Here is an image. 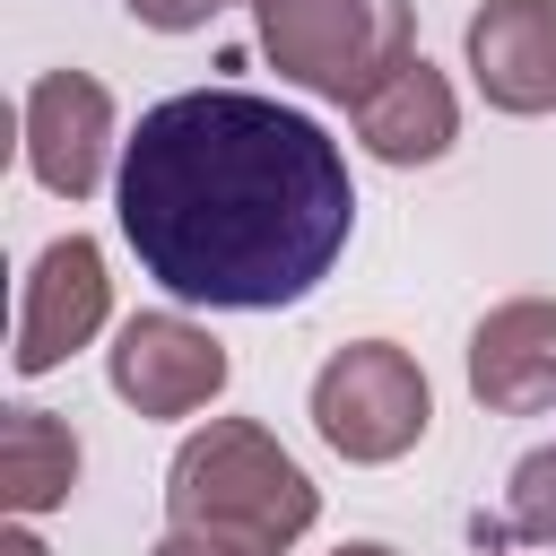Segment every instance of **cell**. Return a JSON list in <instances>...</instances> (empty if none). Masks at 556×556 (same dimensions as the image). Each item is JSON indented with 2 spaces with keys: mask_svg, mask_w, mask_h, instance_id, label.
Instances as JSON below:
<instances>
[{
  "mask_svg": "<svg viewBox=\"0 0 556 556\" xmlns=\"http://www.w3.org/2000/svg\"><path fill=\"white\" fill-rule=\"evenodd\" d=\"M122 235L165 295L278 313L348 252L356 182L313 113L252 87H191L122 139Z\"/></svg>",
  "mask_w": 556,
  "mask_h": 556,
  "instance_id": "1",
  "label": "cell"
},
{
  "mask_svg": "<svg viewBox=\"0 0 556 556\" xmlns=\"http://www.w3.org/2000/svg\"><path fill=\"white\" fill-rule=\"evenodd\" d=\"M165 513H174V530L217 539L235 556H287L313 530L321 495L278 452V434H261L252 417H208L165 469Z\"/></svg>",
  "mask_w": 556,
  "mask_h": 556,
  "instance_id": "2",
  "label": "cell"
},
{
  "mask_svg": "<svg viewBox=\"0 0 556 556\" xmlns=\"http://www.w3.org/2000/svg\"><path fill=\"white\" fill-rule=\"evenodd\" d=\"M261 43L278 78L304 96L356 104L374 78H391L417 52V9L408 0H261Z\"/></svg>",
  "mask_w": 556,
  "mask_h": 556,
  "instance_id": "3",
  "label": "cell"
},
{
  "mask_svg": "<svg viewBox=\"0 0 556 556\" xmlns=\"http://www.w3.org/2000/svg\"><path fill=\"white\" fill-rule=\"evenodd\" d=\"M426 417H434V391L417 356L391 339H356L313 374V426L339 460H365V469L400 460L408 443H426Z\"/></svg>",
  "mask_w": 556,
  "mask_h": 556,
  "instance_id": "4",
  "label": "cell"
},
{
  "mask_svg": "<svg viewBox=\"0 0 556 556\" xmlns=\"http://www.w3.org/2000/svg\"><path fill=\"white\" fill-rule=\"evenodd\" d=\"M104 374L139 417H191L226 391V348L182 313H130Z\"/></svg>",
  "mask_w": 556,
  "mask_h": 556,
  "instance_id": "5",
  "label": "cell"
},
{
  "mask_svg": "<svg viewBox=\"0 0 556 556\" xmlns=\"http://www.w3.org/2000/svg\"><path fill=\"white\" fill-rule=\"evenodd\" d=\"M104 304H113V278H104V252L87 235H61L35 252L26 269V304H17V374H52L70 348H87L104 330Z\"/></svg>",
  "mask_w": 556,
  "mask_h": 556,
  "instance_id": "6",
  "label": "cell"
},
{
  "mask_svg": "<svg viewBox=\"0 0 556 556\" xmlns=\"http://www.w3.org/2000/svg\"><path fill=\"white\" fill-rule=\"evenodd\" d=\"M104 148H113V96L87 70H52L26 87V174L52 200H87L104 182Z\"/></svg>",
  "mask_w": 556,
  "mask_h": 556,
  "instance_id": "7",
  "label": "cell"
},
{
  "mask_svg": "<svg viewBox=\"0 0 556 556\" xmlns=\"http://www.w3.org/2000/svg\"><path fill=\"white\" fill-rule=\"evenodd\" d=\"M469 391L495 417L556 408V304L547 295H513L469 330Z\"/></svg>",
  "mask_w": 556,
  "mask_h": 556,
  "instance_id": "8",
  "label": "cell"
},
{
  "mask_svg": "<svg viewBox=\"0 0 556 556\" xmlns=\"http://www.w3.org/2000/svg\"><path fill=\"white\" fill-rule=\"evenodd\" d=\"M469 70L495 113L556 104V0H486L469 17Z\"/></svg>",
  "mask_w": 556,
  "mask_h": 556,
  "instance_id": "9",
  "label": "cell"
},
{
  "mask_svg": "<svg viewBox=\"0 0 556 556\" xmlns=\"http://www.w3.org/2000/svg\"><path fill=\"white\" fill-rule=\"evenodd\" d=\"M348 122H356V139H365L382 165H434V156L460 139V104H452V87H443V70H434L426 52H408L391 78H374V87L348 104Z\"/></svg>",
  "mask_w": 556,
  "mask_h": 556,
  "instance_id": "10",
  "label": "cell"
},
{
  "mask_svg": "<svg viewBox=\"0 0 556 556\" xmlns=\"http://www.w3.org/2000/svg\"><path fill=\"white\" fill-rule=\"evenodd\" d=\"M70 486H78V434L52 408H9L0 417V504L26 521V513L70 504Z\"/></svg>",
  "mask_w": 556,
  "mask_h": 556,
  "instance_id": "11",
  "label": "cell"
},
{
  "mask_svg": "<svg viewBox=\"0 0 556 556\" xmlns=\"http://www.w3.org/2000/svg\"><path fill=\"white\" fill-rule=\"evenodd\" d=\"M504 530L556 556V443H539V452L513 469V495H504Z\"/></svg>",
  "mask_w": 556,
  "mask_h": 556,
  "instance_id": "12",
  "label": "cell"
},
{
  "mask_svg": "<svg viewBox=\"0 0 556 556\" xmlns=\"http://www.w3.org/2000/svg\"><path fill=\"white\" fill-rule=\"evenodd\" d=\"M139 26H156V35H191V26H208L217 9H235V0H122ZM261 9V0H252Z\"/></svg>",
  "mask_w": 556,
  "mask_h": 556,
  "instance_id": "13",
  "label": "cell"
},
{
  "mask_svg": "<svg viewBox=\"0 0 556 556\" xmlns=\"http://www.w3.org/2000/svg\"><path fill=\"white\" fill-rule=\"evenodd\" d=\"M148 556H235V547H217V539H191V530H165Z\"/></svg>",
  "mask_w": 556,
  "mask_h": 556,
  "instance_id": "14",
  "label": "cell"
},
{
  "mask_svg": "<svg viewBox=\"0 0 556 556\" xmlns=\"http://www.w3.org/2000/svg\"><path fill=\"white\" fill-rule=\"evenodd\" d=\"M0 556H43V539H35V530H9V539H0Z\"/></svg>",
  "mask_w": 556,
  "mask_h": 556,
  "instance_id": "15",
  "label": "cell"
},
{
  "mask_svg": "<svg viewBox=\"0 0 556 556\" xmlns=\"http://www.w3.org/2000/svg\"><path fill=\"white\" fill-rule=\"evenodd\" d=\"M339 556H400V547H382V539H356V547H339Z\"/></svg>",
  "mask_w": 556,
  "mask_h": 556,
  "instance_id": "16",
  "label": "cell"
}]
</instances>
